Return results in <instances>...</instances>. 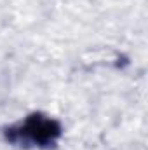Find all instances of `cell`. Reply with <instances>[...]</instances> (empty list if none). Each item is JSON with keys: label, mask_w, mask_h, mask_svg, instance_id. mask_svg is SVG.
I'll return each mask as SVG.
<instances>
[{"label": "cell", "mask_w": 148, "mask_h": 150, "mask_svg": "<svg viewBox=\"0 0 148 150\" xmlns=\"http://www.w3.org/2000/svg\"><path fill=\"white\" fill-rule=\"evenodd\" d=\"M4 140L23 150H49L54 149L63 136V126L58 119L42 112H32L25 119L5 126L2 129Z\"/></svg>", "instance_id": "1"}]
</instances>
